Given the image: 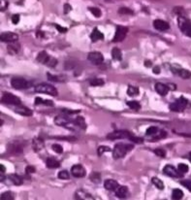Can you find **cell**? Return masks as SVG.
I'll return each mask as SVG.
<instances>
[{
    "instance_id": "e7e4bbea",
    "label": "cell",
    "mask_w": 191,
    "mask_h": 200,
    "mask_svg": "<svg viewBox=\"0 0 191 200\" xmlns=\"http://www.w3.org/2000/svg\"><path fill=\"white\" fill-rule=\"evenodd\" d=\"M145 66H146V67H150V66H151V61H150V60H146V61H145Z\"/></svg>"
},
{
    "instance_id": "603a6c76",
    "label": "cell",
    "mask_w": 191,
    "mask_h": 200,
    "mask_svg": "<svg viewBox=\"0 0 191 200\" xmlns=\"http://www.w3.org/2000/svg\"><path fill=\"white\" fill-rule=\"evenodd\" d=\"M90 39H91L92 42H97V41L103 40L104 39V34L97 27H95L93 29V31H92V33L90 34Z\"/></svg>"
},
{
    "instance_id": "9a60e30c",
    "label": "cell",
    "mask_w": 191,
    "mask_h": 200,
    "mask_svg": "<svg viewBox=\"0 0 191 200\" xmlns=\"http://www.w3.org/2000/svg\"><path fill=\"white\" fill-rule=\"evenodd\" d=\"M153 26L155 29L159 30V31H166L170 28V25L165 21L162 20H155L153 22Z\"/></svg>"
},
{
    "instance_id": "816d5d0a",
    "label": "cell",
    "mask_w": 191,
    "mask_h": 200,
    "mask_svg": "<svg viewBox=\"0 0 191 200\" xmlns=\"http://www.w3.org/2000/svg\"><path fill=\"white\" fill-rule=\"evenodd\" d=\"M80 110H67V109H63L62 110V113L63 114H66V115H75V114H79Z\"/></svg>"
},
{
    "instance_id": "d590c367",
    "label": "cell",
    "mask_w": 191,
    "mask_h": 200,
    "mask_svg": "<svg viewBox=\"0 0 191 200\" xmlns=\"http://www.w3.org/2000/svg\"><path fill=\"white\" fill-rule=\"evenodd\" d=\"M90 180L93 182L95 184H99L100 181H101V176L99 173L97 172H93L91 175H90Z\"/></svg>"
},
{
    "instance_id": "ac0fdd59",
    "label": "cell",
    "mask_w": 191,
    "mask_h": 200,
    "mask_svg": "<svg viewBox=\"0 0 191 200\" xmlns=\"http://www.w3.org/2000/svg\"><path fill=\"white\" fill-rule=\"evenodd\" d=\"M15 112L21 115V116H25V117H29V116H32V111L28 109L27 107L25 106H22L21 104V105H18L16 106L15 108Z\"/></svg>"
},
{
    "instance_id": "ffe728a7",
    "label": "cell",
    "mask_w": 191,
    "mask_h": 200,
    "mask_svg": "<svg viewBox=\"0 0 191 200\" xmlns=\"http://www.w3.org/2000/svg\"><path fill=\"white\" fill-rule=\"evenodd\" d=\"M115 195L118 196L119 198H126V197H128V195H129L128 187L124 186H119L118 189L115 190Z\"/></svg>"
},
{
    "instance_id": "f6af8a7d",
    "label": "cell",
    "mask_w": 191,
    "mask_h": 200,
    "mask_svg": "<svg viewBox=\"0 0 191 200\" xmlns=\"http://www.w3.org/2000/svg\"><path fill=\"white\" fill-rule=\"evenodd\" d=\"M52 149L57 154H62L63 153V148H62V146H60L59 144H53V145H52Z\"/></svg>"
},
{
    "instance_id": "db71d44e",
    "label": "cell",
    "mask_w": 191,
    "mask_h": 200,
    "mask_svg": "<svg viewBox=\"0 0 191 200\" xmlns=\"http://www.w3.org/2000/svg\"><path fill=\"white\" fill-rule=\"evenodd\" d=\"M54 26H55V28L57 29V31H59L60 33H66L67 30H68L66 27H62V26H60L58 25H54Z\"/></svg>"
},
{
    "instance_id": "7a4b0ae2",
    "label": "cell",
    "mask_w": 191,
    "mask_h": 200,
    "mask_svg": "<svg viewBox=\"0 0 191 200\" xmlns=\"http://www.w3.org/2000/svg\"><path fill=\"white\" fill-rule=\"evenodd\" d=\"M177 23L181 31L191 38V21L183 16H178Z\"/></svg>"
},
{
    "instance_id": "7dc6e473",
    "label": "cell",
    "mask_w": 191,
    "mask_h": 200,
    "mask_svg": "<svg viewBox=\"0 0 191 200\" xmlns=\"http://www.w3.org/2000/svg\"><path fill=\"white\" fill-rule=\"evenodd\" d=\"M154 154L159 156V157H165L166 156V151L164 149H161V148H158V149H155L154 150Z\"/></svg>"
},
{
    "instance_id": "f35d334b",
    "label": "cell",
    "mask_w": 191,
    "mask_h": 200,
    "mask_svg": "<svg viewBox=\"0 0 191 200\" xmlns=\"http://www.w3.org/2000/svg\"><path fill=\"white\" fill-rule=\"evenodd\" d=\"M157 132H158V128L156 126H150L146 129V134L147 136H153V135H155Z\"/></svg>"
},
{
    "instance_id": "8fae6325",
    "label": "cell",
    "mask_w": 191,
    "mask_h": 200,
    "mask_svg": "<svg viewBox=\"0 0 191 200\" xmlns=\"http://www.w3.org/2000/svg\"><path fill=\"white\" fill-rule=\"evenodd\" d=\"M71 174L76 178H84L87 175V171L83 165L81 164H76L73 165L71 168Z\"/></svg>"
},
{
    "instance_id": "5bb4252c",
    "label": "cell",
    "mask_w": 191,
    "mask_h": 200,
    "mask_svg": "<svg viewBox=\"0 0 191 200\" xmlns=\"http://www.w3.org/2000/svg\"><path fill=\"white\" fill-rule=\"evenodd\" d=\"M0 38H1L2 42H6V43H12V42L18 41V36L14 32H3V33H1Z\"/></svg>"
},
{
    "instance_id": "5b68a950",
    "label": "cell",
    "mask_w": 191,
    "mask_h": 200,
    "mask_svg": "<svg viewBox=\"0 0 191 200\" xmlns=\"http://www.w3.org/2000/svg\"><path fill=\"white\" fill-rule=\"evenodd\" d=\"M1 101L4 104H7V105H14V106H18V105H21V99L18 97V96L12 94L10 92H5L3 93V96L1 98Z\"/></svg>"
},
{
    "instance_id": "d6986e66",
    "label": "cell",
    "mask_w": 191,
    "mask_h": 200,
    "mask_svg": "<svg viewBox=\"0 0 191 200\" xmlns=\"http://www.w3.org/2000/svg\"><path fill=\"white\" fill-rule=\"evenodd\" d=\"M51 59V57L49 56L48 53L45 52V51H42L38 53V56H37V61L41 64H44V65H47L48 62L50 61Z\"/></svg>"
},
{
    "instance_id": "484cf974",
    "label": "cell",
    "mask_w": 191,
    "mask_h": 200,
    "mask_svg": "<svg viewBox=\"0 0 191 200\" xmlns=\"http://www.w3.org/2000/svg\"><path fill=\"white\" fill-rule=\"evenodd\" d=\"M9 179L12 181V183H13L14 185H16V186H21L23 183L22 178L21 177V176L17 175V174H11V175H9Z\"/></svg>"
},
{
    "instance_id": "cb8c5ba5",
    "label": "cell",
    "mask_w": 191,
    "mask_h": 200,
    "mask_svg": "<svg viewBox=\"0 0 191 200\" xmlns=\"http://www.w3.org/2000/svg\"><path fill=\"white\" fill-rule=\"evenodd\" d=\"M74 123H75L78 129H87V124H85V120L83 117H78L74 119Z\"/></svg>"
},
{
    "instance_id": "11a10c76",
    "label": "cell",
    "mask_w": 191,
    "mask_h": 200,
    "mask_svg": "<svg viewBox=\"0 0 191 200\" xmlns=\"http://www.w3.org/2000/svg\"><path fill=\"white\" fill-rule=\"evenodd\" d=\"M18 22H20V15H14L13 17H12V22L14 23V25H18Z\"/></svg>"
},
{
    "instance_id": "74e56055",
    "label": "cell",
    "mask_w": 191,
    "mask_h": 200,
    "mask_svg": "<svg viewBox=\"0 0 191 200\" xmlns=\"http://www.w3.org/2000/svg\"><path fill=\"white\" fill-rule=\"evenodd\" d=\"M90 84L91 86H93V87H99V86H103V84H105L104 83V80H102V79H92V80H90Z\"/></svg>"
},
{
    "instance_id": "3957f363",
    "label": "cell",
    "mask_w": 191,
    "mask_h": 200,
    "mask_svg": "<svg viewBox=\"0 0 191 200\" xmlns=\"http://www.w3.org/2000/svg\"><path fill=\"white\" fill-rule=\"evenodd\" d=\"M35 92H38V93H46V94L52 95V96H57V94H58L57 88L53 86H51V84H45V83L37 84V86L35 87Z\"/></svg>"
},
{
    "instance_id": "836d02e7",
    "label": "cell",
    "mask_w": 191,
    "mask_h": 200,
    "mask_svg": "<svg viewBox=\"0 0 191 200\" xmlns=\"http://www.w3.org/2000/svg\"><path fill=\"white\" fill-rule=\"evenodd\" d=\"M166 136H167V133H166L165 131H163V130H161V131L157 132L155 135H153V138H152V139H150V141L160 140V139H163V138H165Z\"/></svg>"
},
{
    "instance_id": "8d00e7d4",
    "label": "cell",
    "mask_w": 191,
    "mask_h": 200,
    "mask_svg": "<svg viewBox=\"0 0 191 200\" xmlns=\"http://www.w3.org/2000/svg\"><path fill=\"white\" fill-rule=\"evenodd\" d=\"M88 10L90 11V13L93 15L95 18H100L102 13H101V10L99 8H96V7H89Z\"/></svg>"
},
{
    "instance_id": "30bf717a",
    "label": "cell",
    "mask_w": 191,
    "mask_h": 200,
    "mask_svg": "<svg viewBox=\"0 0 191 200\" xmlns=\"http://www.w3.org/2000/svg\"><path fill=\"white\" fill-rule=\"evenodd\" d=\"M88 59L94 65H100L104 61V57L99 52H91L88 54Z\"/></svg>"
},
{
    "instance_id": "ab89813d",
    "label": "cell",
    "mask_w": 191,
    "mask_h": 200,
    "mask_svg": "<svg viewBox=\"0 0 191 200\" xmlns=\"http://www.w3.org/2000/svg\"><path fill=\"white\" fill-rule=\"evenodd\" d=\"M106 151H111V148L108 146H100L97 149V155L101 156L104 153H106Z\"/></svg>"
},
{
    "instance_id": "277c9868",
    "label": "cell",
    "mask_w": 191,
    "mask_h": 200,
    "mask_svg": "<svg viewBox=\"0 0 191 200\" xmlns=\"http://www.w3.org/2000/svg\"><path fill=\"white\" fill-rule=\"evenodd\" d=\"M187 103H188L187 99H185L181 96V97H180L175 102L171 103V104L169 105V108H170V110L173 111V112H182L184 109L186 108Z\"/></svg>"
},
{
    "instance_id": "bcb514c9",
    "label": "cell",
    "mask_w": 191,
    "mask_h": 200,
    "mask_svg": "<svg viewBox=\"0 0 191 200\" xmlns=\"http://www.w3.org/2000/svg\"><path fill=\"white\" fill-rule=\"evenodd\" d=\"M128 140H130L131 142H134V143H138V144H141L144 142V139L141 138V137H137V136H134L133 134L129 137Z\"/></svg>"
},
{
    "instance_id": "be15d7a7",
    "label": "cell",
    "mask_w": 191,
    "mask_h": 200,
    "mask_svg": "<svg viewBox=\"0 0 191 200\" xmlns=\"http://www.w3.org/2000/svg\"><path fill=\"white\" fill-rule=\"evenodd\" d=\"M5 172H6V168L4 167L3 164H1V165H0V173H3L4 174Z\"/></svg>"
},
{
    "instance_id": "7402d4cb",
    "label": "cell",
    "mask_w": 191,
    "mask_h": 200,
    "mask_svg": "<svg viewBox=\"0 0 191 200\" xmlns=\"http://www.w3.org/2000/svg\"><path fill=\"white\" fill-rule=\"evenodd\" d=\"M20 49H21V45L18 43V41H15V42H12L11 44L8 45L7 47V51L10 54H16L20 52Z\"/></svg>"
},
{
    "instance_id": "ee69618b",
    "label": "cell",
    "mask_w": 191,
    "mask_h": 200,
    "mask_svg": "<svg viewBox=\"0 0 191 200\" xmlns=\"http://www.w3.org/2000/svg\"><path fill=\"white\" fill-rule=\"evenodd\" d=\"M177 169H178V171H180L181 173H182V174L186 173L189 170L188 166L186 164H184V163H180V164L177 165Z\"/></svg>"
},
{
    "instance_id": "e0dca14e",
    "label": "cell",
    "mask_w": 191,
    "mask_h": 200,
    "mask_svg": "<svg viewBox=\"0 0 191 200\" xmlns=\"http://www.w3.org/2000/svg\"><path fill=\"white\" fill-rule=\"evenodd\" d=\"M155 90L158 94L165 96V95H167V93L169 92L170 88L168 87V84H165L162 83H156L155 84Z\"/></svg>"
},
{
    "instance_id": "60d3db41",
    "label": "cell",
    "mask_w": 191,
    "mask_h": 200,
    "mask_svg": "<svg viewBox=\"0 0 191 200\" xmlns=\"http://www.w3.org/2000/svg\"><path fill=\"white\" fill-rule=\"evenodd\" d=\"M119 15H133V11L129 8L122 7L119 9Z\"/></svg>"
},
{
    "instance_id": "ba28073f",
    "label": "cell",
    "mask_w": 191,
    "mask_h": 200,
    "mask_svg": "<svg viewBox=\"0 0 191 200\" xmlns=\"http://www.w3.org/2000/svg\"><path fill=\"white\" fill-rule=\"evenodd\" d=\"M127 32H128V27L122 26V25H118V27H116L115 34V37L113 38V42L118 43V42L123 41L126 37Z\"/></svg>"
},
{
    "instance_id": "2e32d148",
    "label": "cell",
    "mask_w": 191,
    "mask_h": 200,
    "mask_svg": "<svg viewBox=\"0 0 191 200\" xmlns=\"http://www.w3.org/2000/svg\"><path fill=\"white\" fill-rule=\"evenodd\" d=\"M104 186H105V189H106L107 190L115 191V190L119 186V183L115 180L108 179V180H106V181L104 182Z\"/></svg>"
},
{
    "instance_id": "52a82bcc",
    "label": "cell",
    "mask_w": 191,
    "mask_h": 200,
    "mask_svg": "<svg viewBox=\"0 0 191 200\" xmlns=\"http://www.w3.org/2000/svg\"><path fill=\"white\" fill-rule=\"evenodd\" d=\"M11 86L15 89H26L30 86V84L25 80V79L15 77L11 80Z\"/></svg>"
},
{
    "instance_id": "94428289",
    "label": "cell",
    "mask_w": 191,
    "mask_h": 200,
    "mask_svg": "<svg viewBox=\"0 0 191 200\" xmlns=\"http://www.w3.org/2000/svg\"><path fill=\"white\" fill-rule=\"evenodd\" d=\"M36 37H38V38H41V37H45V33H44V32H42V31H38V32H36Z\"/></svg>"
},
{
    "instance_id": "f907efd6",
    "label": "cell",
    "mask_w": 191,
    "mask_h": 200,
    "mask_svg": "<svg viewBox=\"0 0 191 200\" xmlns=\"http://www.w3.org/2000/svg\"><path fill=\"white\" fill-rule=\"evenodd\" d=\"M57 60L55 59L54 57H51L50 61L48 62L47 66H49V67L53 68V67H55V66H57Z\"/></svg>"
},
{
    "instance_id": "6da1fadb",
    "label": "cell",
    "mask_w": 191,
    "mask_h": 200,
    "mask_svg": "<svg viewBox=\"0 0 191 200\" xmlns=\"http://www.w3.org/2000/svg\"><path fill=\"white\" fill-rule=\"evenodd\" d=\"M133 148L134 146L132 144H122V143L116 144L113 151V157L115 159H123L127 155V153L133 150Z\"/></svg>"
},
{
    "instance_id": "9f6ffc18",
    "label": "cell",
    "mask_w": 191,
    "mask_h": 200,
    "mask_svg": "<svg viewBox=\"0 0 191 200\" xmlns=\"http://www.w3.org/2000/svg\"><path fill=\"white\" fill-rule=\"evenodd\" d=\"M55 139H61V140H68V141H76L77 138L75 137H53Z\"/></svg>"
},
{
    "instance_id": "91938a15",
    "label": "cell",
    "mask_w": 191,
    "mask_h": 200,
    "mask_svg": "<svg viewBox=\"0 0 191 200\" xmlns=\"http://www.w3.org/2000/svg\"><path fill=\"white\" fill-rule=\"evenodd\" d=\"M152 71H153V73H154V74L158 75L160 73V67H159V66H154L153 69H152Z\"/></svg>"
},
{
    "instance_id": "6f0895ef",
    "label": "cell",
    "mask_w": 191,
    "mask_h": 200,
    "mask_svg": "<svg viewBox=\"0 0 191 200\" xmlns=\"http://www.w3.org/2000/svg\"><path fill=\"white\" fill-rule=\"evenodd\" d=\"M72 7L69 4H64V14H68L69 12H71Z\"/></svg>"
},
{
    "instance_id": "4316f807",
    "label": "cell",
    "mask_w": 191,
    "mask_h": 200,
    "mask_svg": "<svg viewBox=\"0 0 191 200\" xmlns=\"http://www.w3.org/2000/svg\"><path fill=\"white\" fill-rule=\"evenodd\" d=\"M34 104L36 106H38V105H45V106H53V102L52 100H44V99H42L41 97H37L35 98V103Z\"/></svg>"
},
{
    "instance_id": "7c38bea8",
    "label": "cell",
    "mask_w": 191,
    "mask_h": 200,
    "mask_svg": "<svg viewBox=\"0 0 191 200\" xmlns=\"http://www.w3.org/2000/svg\"><path fill=\"white\" fill-rule=\"evenodd\" d=\"M71 120V119L69 118V115H59V116H57L54 118V124L59 126H64L66 127V125L68 124V123Z\"/></svg>"
},
{
    "instance_id": "1f68e13d",
    "label": "cell",
    "mask_w": 191,
    "mask_h": 200,
    "mask_svg": "<svg viewBox=\"0 0 191 200\" xmlns=\"http://www.w3.org/2000/svg\"><path fill=\"white\" fill-rule=\"evenodd\" d=\"M127 106L132 109V110L134 111H138L141 109V105H140V103L138 101H128L127 102Z\"/></svg>"
},
{
    "instance_id": "b9f144b4",
    "label": "cell",
    "mask_w": 191,
    "mask_h": 200,
    "mask_svg": "<svg viewBox=\"0 0 191 200\" xmlns=\"http://www.w3.org/2000/svg\"><path fill=\"white\" fill-rule=\"evenodd\" d=\"M57 177L61 180H68L70 178V174L68 171L63 170V171H60L57 175Z\"/></svg>"
},
{
    "instance_id": "f546056e",
    "label": "cell",
    "mask_w": 191,
    "mask_h": 200,
    "mask_svg": "<svg viewBox=\"0 0 191 200\" xmlns=\"http://www.w3.org/2000/svg\"><path fill=\"white\" fill-rule=\"evenodd\" d=\"M177 75L180 76L181 78L184 79V80H186V79L191 78V72L188 71V70H186V69H181V68L180 70H178Z\"/></svg>"
},
{
    "instance_id": "7bdbcfd3",
    "label": "cell",
    "mask_w": 191,
    "mask_h": 200,
    "mask_svg": "<svg viewBox=\"0 0 191 200\" xmlns=\"http://www.w3.org/2000/svg\"><path fill=\"white\" fill-rule=\"evenodd\" d=\"M47 77H48L49 80L52 81V82H61V81H63V80H61V79H62V77H61V76L52 75L51 73H48V74H47Z\"/></svg>"
},
{
    "instance_id": "9c48e42d",
    "label": "cell",
    "mask_w": 191,
    "mask_h": 200,
    "mask_svg": "<svg viewBox=\"0 0 191 200\" xmlns=\"http://www.w3.org/2000/svg\"><path fill=\"white\" fill-rule=\"evenodd\" d=\"M163 173L165 175L169 176V177H172V178H181L183 176L182 173H181L180 171H178V169L177 170V169L171 164L165 165V167L163 168Z\"/></svg>"
},
{
    "instance_id": "4dcf8cb0",
    "label": "cell",
    "mask_w": 191,
    "mask_h": 200,
    "mask_svg": "<svg viewBox=\"0 0 191 200\" xmlns=\"http://www.w3.org/2000/svg\"><path fill=\"white\" fill-rule=\"evenodd\" d=\"M139 88L134 87V86H128V88H127V94L129 96H136L139 94Z\"/></svg>"
},
{
    "instance_id": "c3c4849f",
    "label": "cell",
    "mask_w": 191,
    "mask_h": 200,
    "mask_svg": "<svg viewBox=\"0 0 191 200\" xmlns=\"http://www.w3.org/2000/svg\"><path fill=\"white\" fill-rule=\"evenodd\" d=\"M181 185L183 186H185L189 191H191V181H190V180L181 181Z\"/></svg>"
},
{
    "instance_id": "03108f58",
    "label": "cell",
    "mask_w": 191,
    "mask_h": 200,
    "mask_svg": "<svg viewBox=\"0 0 191 200\" xmlns=\"http://www.w3.org/2000/svg\"><path fill=\"white\" fill-rule=\"evenodd\" d=\"M189 161L191 162V153H189Z\"/></svg>"
},
{
    "instance_id": "e575fe53",
    "label": "cell",
    "mask_w": 191,
    "mask_h": 200,
    "mask_svg": "<svg viewBox=\"0 0 191 200\" xmlns=\"http://www.w3.org/2000/svg\"><path fill=\"white\" fill-rule=\"evenodd\" d=\"M0 199L1 200H14L15 197H14V194L11 191H6V192L2 193L1 196H0Z\"/></svg>"
},
{
    "instance_id": "f5cc1de1",
    "label": "cell",
    "mask_w": 191,
    "mask_h": 200,
    "mask_svg": "<svg viewBox=\"0 0 191 200\" xmlns=\"http://www.w3.org/2000/svg\"><path fill=\"white\" fill-rule=\"evenodd\" d=\"M36 169L34 166H31V165H28L26 168H25V173L26 174H32V173H35Z\"/></svg>"
},
{
    "instance_id": "f1b7e54d",
    "label": "cell",
    "mask_w": 191,
    "mask_h": 200,
    "mask_svg": "<svg viewBox=\"0 0 191 200\" xmlns=\"http://www.w3.org/2000/svg\"><path fill=\"white\" fill-rule=\"evenodd\" d=\"M151 183L154 185L158 190H164V184L160 179H158L156 177H153V178H151Z\"/></svg>"
},
{
    "instance_id": "681fc988",
    "label": "cell",
    "mask_w": 191,
    "mask_h": 200,
    "mask_svg": "<svg viewBox=\"0 0 191 200\" xmlns=\"http://www.w3.org/2000/svg\"><path fill=\"white\" fill-rule=\"evenodd\" d=\"M8 5H9L8 0H0V10L1 11H4L5 9H7Z\"/></svg>"
},
{
    "instance_id": "680465c9",
    "label": "cell",
    "mask_w": 191,
    "mask_h": 200,
    "mask_svg": "<svg viewBox=\"0 0 191 200\" xmlns=\"http://www.w3.org/2000/svg\"><path fill=\"white\" fill-rule=\"evenodd\" d=\"M182 8H181V7H176V8H174V13H176V14H177L178 16H182L181 14H182Z\"/></svg>"
},
{
    "instance_id": "8992f818",
    "label": "cell",
    "mask_w": 191,
    "mask_h": 200,
    "mask_svg": "<svg viewBox=\"0 0 191 200\" xmlns=\"http://www.w3.org/2000/svg\"><path fill=\"white\" fill-rule=\"evenodd\" d=\"M132 135L131 132L127 130H115L107 135V139L109 140H118V139H129Z\"/></svg>"
},
{
    "instance_id": "44dd1931",
    "label": "cell",
    "mask_w": 191,
    "mask_h": 200,
    "mask_svg": "<svg viewBox=\"0 0 191 200\" xmlns=\"http://www.w3.org/2000/svg\"><path fill=\"white\" fill-rule=\"evenodd\" d=\"M32 148H33L34 151H40L41 150H43L45 148V143L39 137L38 138H34L33 142H32Z\"/></svg>"
},
{
    "instance_id": "6125c7cd",
    "label": "cell",
    "mask_w": 191,
    "mask_h": 200,
    "mask_svg": "<svg viewBox=\"0 0 191 200\" xmlns=\"http://www.w3.org/2000/svg\"><path fill=\"white\" fill-rule=\"evenodd\" d=\"M168 87H169V88L171 90H175L177 88V86H176V84H168Z\"/></svg>"
},
{
    "instance_id": "83f0119b",
    "label": "cell",
    "mask_w": 191,
    "mask_h": 200,
    "mask_svg": "<svg viewBox=\"0 0 191 200\" xmlns=\"http://www.w3.org/2000/svg\"><path fill=\"white\" fill-rule=\"evenodd\" d=\"M112 58L116 61H120L122 59V53L119 48H114L112 50Z\"/></svg>"
},
{
    "instance_id": "d4e9b609",
    "label": "cell",
    "mask_w": 191,
    "mask_h": 200,
    "mask_svg": "<svg viewBox=\"0 0 191 200\" xmlns=\"http://www.w3.org/2000/svg\"><path fill=\"white\" fill-rule=\"evenodd\" d=\"M46 165L48 168H50V169H55V168H58L60 166V162L55 159H53V157H49L46 161Z\"/></svg>"
},
{
    "instance_id": "4fadbf2b",
    "label": "cell",
    "mask_w": 191,
    "mask_h": 200,
    "mask_svg": "<svg viewBox=\"0 0 191 200\" xmlns=\"http://www.w3.org/2000/svg\"><path fill=\"white\" fill-rule=\"evenodd\" d=\"M8 150H9L10 153L14 154V155H20V154H21L22 151H23V146H22L21 143L15 141V142H12L9 145Z\"/></svg>"
},
{
    "instance_id": "d6a6232c",
    "label": "cell",
    "mask_w": 191,
    "mask_h": 200,
    "mask_svg": "<svg viewBox=\"0 0 191 200\" xmlns=\"http://www.w3.org/2000/svg\"><path fill=\"white\" fill-rule=\"evenodd\" d=\"M182 197H183V191L181 190L176 189L172 192V198L173 199H181Z\"/></svg>"
}]
</instances>
